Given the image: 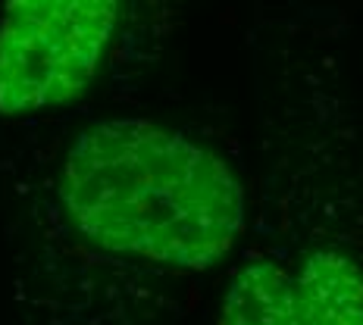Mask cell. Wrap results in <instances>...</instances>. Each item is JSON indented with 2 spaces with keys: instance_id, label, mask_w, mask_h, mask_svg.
<instances>
[{
  "instance_id": "obj_1",
  "label": "cell",
  "mask_w": 363,
  "mask_h": 325,
  "mask_svg": "<svg viewBox=\"0 0 363 325\" xmlns=\"http://www.w3.org/2000/svg\"><path fill=\"white\" fill-rule=\"evenodd\" d=\"M63 207L104 251L207 269L245 229V191L213 150L145 119L85 128L63 163Z\"/></svg>"
},
{
  "instance_id": "obj_2",
  "label": "cell",
  "mask_w": 363,
  "mask_h": 325,
  "mask_svg": "<svg viewBox=\"0 0 363 325\" xmlns=\"http://www.w3.org/2000/svg\"><path fill=\"white\" fill-rule=\"evenodd\" d=\"M119 0H6L0 113L22 116L79 97L94 79Z\"/></svg>"
},
{
  "instance_id": "obj_3",
  "label": "cell",
  "mask_w": 363,
  "mask_h": 325,
  "mask_svg": "<svg viewBox=\"0 0 363 325\" xmlns=\"http://www.w3.org/2000/svg\"><path fill=\"white\" fill-rule=\"evenodd\" d=\"M219 325H363V266L335 251L245 266Z\"/></svg>"
}]
</instances>
